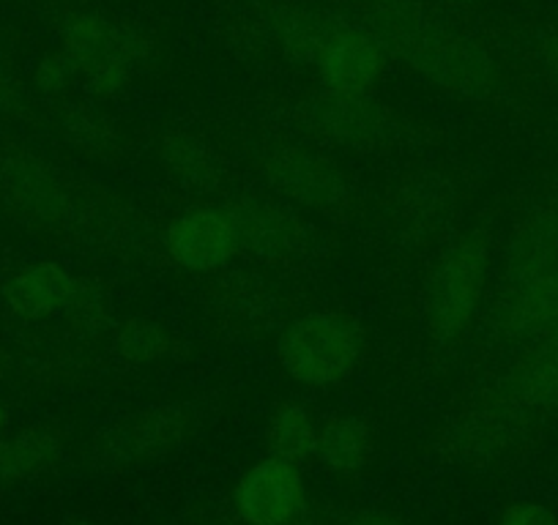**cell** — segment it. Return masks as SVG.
<instances>
[{
	"label": "cell",
	"instance_id": "7",
	"mask_svg": "<svg viewBox=\"0 0 558 525\" xmlns=\"http://www.w3.org/2000/svg\"><path fill=\"white\" fill-rule=\"evenodd\" d=\"M69 432L58 422H36L9 438H0V485L34 481L61 460Z\"/></svg>",
	"mask_w": 558,
	"mask_h": 525
},
{
	"label": "cell",
	"instance_id": "6",
	"mask_svg": "<svg viewBox=\"0 0 558 525\" xmlns=\"http://www.w3.org/2000/svg\"><path fill=\"white\" fill-rule=\"evenodd\" d=\"M77 293V282L63 266L50 260L31 262L14 271L3 288V307L12 318L45 320L63 313Z\"/></svg>",
	"mask_w": 558,
	"mask_h": 525
},
{
	"label": "cell",
	"instance_id": "12",
	"mask_svg": "<svg viewBox=\"0 0 558 525\" xmlns=\"http://www.w3.org/2000/svg\"><path fill=\"white\" fill-rule=\"evenodd\" d=\"M123 347H126L129 356L137 358H151L157 356L159 347H162V337L151 326H143V329H134L129 334H123Z\"/></svg>",
	"mask_w": 558,
	"mask_h": 525
},
{
	"label": "cell",
	"instance_id": "10",
	"mask_svg": "<svg viewBox=\"0 0 558 525\" xmlns=\"http://www.w3.org/2000/svg\"><path fill=\"white\" fill-rule=\"evenodd\" d=\"M318 430L320 425L304 403L279 405L266 427L268 454L293 465L304 463L307 457H315Z\"/></svg>",
	"mask_w": 558,
	"mask_h": 525
},
{
	"label": "cell",
	"instance_id": "3",
	"mask_svg": "<svg viewBox=\"0 0 558 525\" xmlns=\"http://www.w3.org/2000/svg\"><path fill=\"white\" fill-rule=\"evenodd\" d=\"M307 503L299 465L271 457L252 465L235 487V509L246 525H291Z\"/></svg>",
	"mask_w": 558,
	"mask_h": 525
},
{
	"label": "cell",
	"instance_id": "4",
	"mask_svg": "<svg viewBox=\"0 0 558 525\" xmlns=\"http://www.w3.org/2000/svg\"><path fill=\"white\" fill-rule=\"evenodd\" d=\"M170 260L192 274H211L239 249V230L217 208H192L170 222L165 235Z\"/></svg>",
	"mask_w": 558,
	"mask_h": 525
},
{
	"label": "cell",
	"instance_id": "8",
	"mask_svg": "<svg viewBox=\"0 0 558 525\" xmlns=\"http://www.w3.org/2000/svg\"><path fill=\"white\" fill-rule=\"evenodd\" d=\"M384 69L378 45L369 36L340 34L326 45L324 58H320V74L326 85L340 94H364L373 88Z\"/></svg>",
	"mask_w": 558,
	"mask_h": 525
},
{
	"label": "cell",
	"instance_id": "5",
	"mask_svg": "<svg viewBox=\"0 0 558 525\" xmlns=\"http://www.w3.org/2000/svg\"><path fill=\"white\" fill-rule=\"evenodd\" d=\"M480 257L465 246L449 252V257H444L438 271L433 274L430 288H427L425 313L430 331L454 334V331L463 329L476 298H480Z\"/></svg>",
	"mask_w": 558,
	"mask_h": 525
},
{
	"label": "cell",
	"instance_id": "2",
	"mask_svg": "<svg viewBox=\"0 0 558 525\" xmlns=\"http://www.w3.org/2000/svg\"><path fill=\"white\" fill-rule=\"evenodd\" d=\"M186 419L175 405H148L110 422L94 438V463L101 468L157 460L181 443Z\"/></svg>",
	"mask_w": 558,
	"mask_h": 525
},
{
	"label": "cell",
	"instance_id": "9",
	"mask_svg": "<svg viewBox=\"0 0 558 525\" xmlns=\"http://www.w3.org/2000/svg\"><path fill=\"white\" fill-rule=\"evenodd\" d=\"M315 457L324 468L337 474H353L373 463L375 436L359 416H331L320 425Z\"/></svg>",
	"mask_w": 558,
	"mask_h": 525
},
{
	"label": "cell",
	"instance_id": "15",
	"mask_svg": "<svg viewBox=\"0 0 558 525\" xmlns=\"http://www.w3.org/2000/svg\"><path fill=\"white\" fill-rule=\"evenodd\" d=\"M7 369V356H3V347H0V373Z\"/></svg>",
	"mask_w": 558,
	"mask_h": 525
},
{
	"label": "cell",
	"instance_id": "16",
	"mask_svg": "<svg viewBox=\"0 0 558 525\" xmlns=\"http://www.w3.org/2000/svg\"><path fill=\"white\" fill-rule=\"evenodd\" d=\"M74 525H96V523H74Z\"/></svg>",
	"mask_w": 558,
	"mask_h": 525
},
{
	"label": "cell",
	"instance_id": "13",
	"mask_svg": "<svg viewBox=\"0 0 558 525\" xmlns=\"http://www.w3.org/2000/svg\"><path fill=\"white\" fill-rule=\"evenodd\" d=\"M351 525H405V523H397V520L384 517V514H359Z\"/></svg>",
	"mask_w": 558,
	"mask_h": 525
},
{
	"label": "cell",
	"instance_id": "11",
	"mask_svg": "<svg viewBox=\"0 0 558 525\" xmlns=\"http://www.w3.org/2000/svg\"><path fill=\"white\" fill-rule=\"evenodd\" d=\"M498 525H558V517L536 501H514L498 517Z\"/></svg>",
	"mask_w": 558,
	"mask_h": 525
},
{
	"label": "cell",
	"instance_id": "14",
	"mask_svg": "<svg viewBox=\"0 0 558 525\" xmlns=\"http://www.w3.org/2000/svg\"><path fill=\"white\" fill-rule=\"evenodd\" d=\"M3 432H7V405L0 403V438H3Z\"/></svg>",
	"mask_w": 558,
	"mask_h": 525
},
{
	"label": "cell",
	"instance_id": "1",
	"mask_svg": "<svg viewBox=\"0 0 558 525\" xmlns=\"http://www.w3.org/2000/svg\"><path fill=\"white\" fill-rule=\"evenodd\" d=\"M362 326L340 309H313L299 315L277 342L282 373L307 389L345 383L362 364Z\"/></svg>",
	"mask_w": 558,
	"mask_h": 525
}]
</instances>
